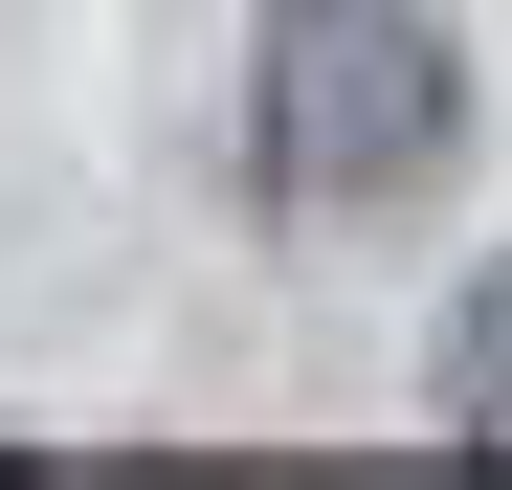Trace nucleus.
Instances as JSON below:
<instances>
[{"instance_id": "1", "label": "nucleus", "mask_w": 512, "mask_h": 490, "mask_svg": "<svg viewBox=\"0 0 512 490\" xmlns=\"http://www.w3.org/2000/svg\"><path fill=\"white\" fill-rule=\"evenodd\" d=\"M446 134H468V67L423 0H268V67H245L268 201H401L446 179Z\"/></svg>"}, {"instance_id": "2", "label": "nucleus", "mask_w": 512, "mask_h": 490, "mask_svg": "<svg viewBox=\"0 0 512 490\" xmlns=\"http://www.w3.org/2000/svg\"><path fill=\"white\" fill-rule=\"evenodd\" d=\"M446 446H512V268H468L446 312Z\"/></svg>"}]
</instances>
